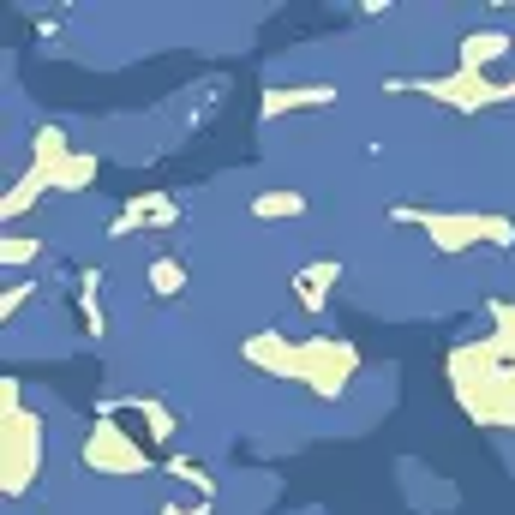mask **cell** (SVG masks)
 <instances>
[{"label":"cell","instance_id":"cell-1","mask_svg":"<svg viewBox=\"0 0 515 515\" xmlns=\"http://www.w3.org/2000/svg\"><path fill=\"white\" fill-rule=\"evenodd\" d=\"M36 450H42V426H36V414L12 408V396H6V492H18V486L36 480V462H42Z\"/></svg>","mask_w":515,"mask_h":515},{"label":"cell","instance_id":"cell-2","mask_svg":"<svg viewBox=\"0 0 515 515\" xmlns=\"http://www.w3.org/2000/svg\"><path fill=\"white\" fill-rule=\"evenodd\" d=\"M84 462H90V468H102V474H138V468H150V462L138 456V444H132V438H120L114 426H96V438H90Z\"/></svg>","mask_w":515,"mask_h":515},{"label":"cell","instance_id":"cell-3","mask_svg":"<svg viewBox=\"0 0 515 515\" xmlns=\"http://www.w3.org/2000/svg\"><path fill=\"white\" fill-rule=\"evenodd\" d=\"M432 96H444V102H456V108H480V102H492L498 96V84H486L480 72H456V78H444V84H426Z\"/></svg>","mask_w":515,"mask_h":515},{"label":"cell","instance_id":"cell-4","mask_svg":"<svg viewBox=\"0 0 515 515\" xmlns=\"http://www.w3.org/2000/svg\"><path fill=\"white\" fill-rule=\"evenodd\" d=\"M162 222H174V198H138V204L114 222V234H132V228H162Z\"/></svg>","mask_w":515,"mask_h":515},{"label":"cell","instance_id":"cell-5","mask_svg":"<svg viewBox=\"0 0 515 515\" xmlns=\"http://www.w3.org/2000/svg\"><path fill=\"white\" fill-rule=\"evenodd\" d=\"M300 210H306L300 192H258V198H252V216H258V222H288V216H300Z\"/></svg>","mask_w":515,"mask_h":515},{"label":"cell","instance_id":"cell-6","mask_svg":"<svg viewBox=\"0 0 515 515\" xmlns=\"http://www.w3.org/2000/svg\"><path fill=\"white\" fill-rule=\"evenodd\" d=\"M90 180H96V156H84V150L66 156V162L48 174V186H90Z\"/></svg>","mask_w":515,"mask_h":515},{"label":"cell","instance_id":"cell-7","mask_svg":"<svg viewBox=\"0 0 515 515\" xmlns=\"http://www.w3.org/2000/svg\"><path fill=\"white\" fill-rule=\"evenodd\" d=\"M336 90L330 84H318V90H276V96H264V114H282V108H306V102H330Z\"/></svg>","mask_w":515,"mask_h":515},{"label":"cell","instance_id":"cell-8","mask_svg":"<svg viewBox=\"0 0 515 515\" xmlns=\"http://www.w3.org/2000/svg\"><path fill=\"white\" fill-rule=\"evenodd\" d=\"M336 270H342V264H318V270H306V276H300V300H306L312 312L324 306V294H330V282H336Z\"/></svg>","mask_w":515,"mask_h":515},{"label":"cell","instance_id":"cell-9","mask_svg":"<svg viewBox=\"0 0 515 515\" xmlns=\"http://www.w3.org/2000/svg\"><path fill=\"white\" fill-rule=\"evenodd\" d=\"M150 288H156V294H180V288H186L180 258H150Z\"/></svg>","mask_w":515,"mask_h":515},{"label":"cell","instance_id":"cell-10","mask_svg":"<svg viewBox=\"0 0 515 515\" xmlns=\"http://www.w3.org/2000/svg\"><path fill=\"white\" fill-rule=\"evenodd\" d=\"M504 48H510L504 36H474L468 54H462V72H480V60H492V54H504Z\"/></svg>","mask_w":515,"mask_h":515},{"label":"cell","instance_id":"cell-11","mask_svg":"<svg viewBox=\"0 0 515 515\" xmlns=\"http://www.w3.org/2000/svg\"><path fill=\"white\" fill-rule=\"evenodd\" d=\"M162 515H204V510H162Z\"/></svg>","mask_w":515,"mask_h":515},{"label":"cell","instance_id":"cell-12","mask_svg":"<svg viewBox=\"0 0 515 515\" xmlns=\"http://www.w3.org/2000/svg\"><path fill=\"white\" fill-rule=\"evenodd\" d=\"M504 96H515V84H504Z\"/></svg>","mask_w":515,"mask_h":515}]
</instances>
